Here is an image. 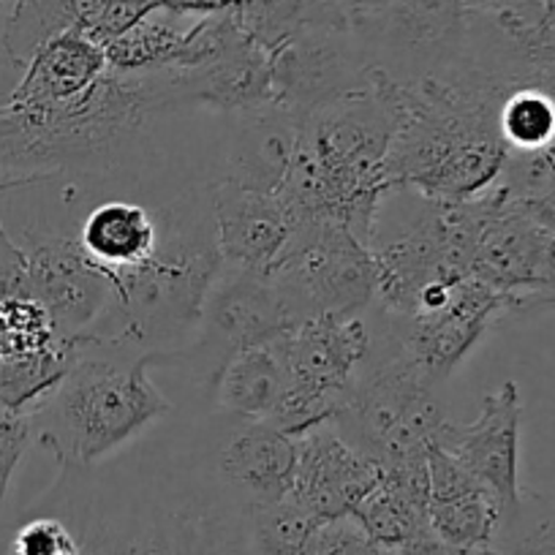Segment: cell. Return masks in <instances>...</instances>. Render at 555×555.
Returning <instances> with one entry per match:
<instances>
[{
  "instance_id": "1",
  "label": "cell",
  "mask_w": 555,
  "mask_h": 555,
  "mask_svg": "<svg viewBox=\"0 0 555 555\" xmlns=\"http://www.w3.org/2000/svg\"><path fill=\"white\" fill-rule=\"evenodd\" d=\"M63 506L85 555H248V509L210 466L104 479L63 468Z\"/></svg>"
},
{
  "instance_id": "2",
  "label": "cell",
  "mask_w": 555,
  "mask_h": 555,
  "mask_svg": "<svg viewBox=\"0 0 555 555\" xmlns=\"http://www.w3.org/2000/svg\"><path fill=\"white\" fill-rule=\"evenodd\" d=\"M398 126V82L382 68L367 88L302 117L295 158L278 189L292 221H338L373 245L382 202L395 191L387 158Z\"/></svg>"
},
{
  "instance_id": "3",
  "label": "cell",
  "mask_w": 555,
  "mask_h": 555,
  "mask_svg": "<svg viewBox=\"0 0 555 555\" xmlns=\"http://www.w3.org/2000/svg\"><path fill=\"white\" fill-rule=\"evenodd\" d=\"M506 93L504 85L463 68L398 82L400 126L387 158L395 191L411 189L428 202H468L493 189L509 162L499 128Z\"/></svg>"
},
{
  "instance_id": "4",
  "label": "cell",
  "mask_w": 555,
  "mask_h": 555,
  "mask_svg": "<svg viewBox=\"0 0 555 555\" xmlns=\"http://www.w3.org/2000/svg\"><path fill=\"white\" fill-rule=\"evenodd\" d=\"M162 351L88 338L63 382L30 411L34 439L61 468H93L172 411L151 371Z\"/></svg>"
},
{
  "instance_id": "5",
  "label": "cell",
  "mask_w": 555,
  "mask_h": 555,
  "mask_svg": "<svg viewBox=\"0 0 555 555\" xmlns=\"http://www.w3.org/2000/svg\"><path fill=\"white\" fill-rule=\"evenodd\" d=\"M162 237L137 267L117 272L115 306L88 335L142 351H175L196 333L207 292L221 272L210 189L158 207Z\"/></svg>"
},
{
  "instance_id": "6",
  "label": "cell",
  "mask_w": 555,
  "mask_h": 555,
  "mask_svg": "<svg viewBox=\"0 0 555 555\" xmlns=\"http://www.w3.org/2000/svg\"><path fill=\"white\" fill-rule=\"evenodd\" d=\"M376 308V306H373ZM430 378L405 354L376 308V340L371 360L351 384L344 405L330 420L340 436L378 466L425 455L436 444L444 416Z\"/></svg>"
},
{
  "instance_id": "7",
  "label": "cell",
  "mask_w": 555,
  "mask_h": 555,
  "mask_svg": "<svg viewBox=\"0 0 555 555\" xmlns=\"http://www.w3.org/2000/svg\"><path fill=\"white\" fill-rule=\"evenodd\" d=\"M367 311L313 317L278 335L292 384L270 425L300 436L338 414L351 384L371 360L376 317H367Z\"/></svg>"
},
{
  "instance_id": "8",
  "label": "cell",
  "mask_w": 555,
  "mask_h": 555,
  "mask_svg": "<svg viewBox=\"0 0 555 555\" xmlns=\"http://www.w3.org/2000/svg\"><path fill=\"white\" fill-rule=\"evenodd\" d=\"M267 278L295 324L327 313H362L376 300L371 245L338 221L295 223Z\"/></svg>"
},
{
  "instance_id": "9",
  "label": "cell",
  "mask_w": 555,
  "mask_h": 555,
  "mask_svg": "<svg viewBox=\"0 0 555 555\" xmlns=\"http://www.w3.org/2000/svg\"><path fill=\"white\" fill-rule=\"evenodd\" d=\"M289 327H295V319L270 278L223 264L207 292L196 338L183 349L162 351L158 367H185L212 389L234 354Z\"/></svg>"
},
{
  "instance_id": "10",
  "label": "cell",
  "mask_w": 555,
  "mask_h": 555,
  "mask_svg": "<svg viewBox=\"0 0 555 555\" xmlns=\"http://www.w3.org/2000/svg\"><path fill=\"white\" fill-rule=\"evenodd\" d=\"M275 104L295 117L373 82L371 55L354 28H313L295 34L270 52Z\"/></svg>"
},
{
  "instance_id": "11",
  "label": "cell",
  "mask_w": 555,
  "mask_h": 555,
  "mask_svg": "<svg viewBox=\"0 0 555 555\" xmlns=\"http://www.w3.org/2000/svg\"><path fill=\"white\" fill-rule=\"evenodd\" d=\"M30 295L50 311L66 338H88L115 306L112 278L85 254L77 237L28 229L23 237Z\"/></svg>"
},
{
  "instance_id": "12",
  "label": "cell",
  "mask_w": 555,
  "mask_h": 555,
  "mask_svg": "<svg viewBox=\"0 0 555 555\" xmlns=\"http://www.w3.org/2000/svg\"><path fill=\"white\" fill-rule=\"evenodd\" d=\"M509 295L490 289L479 278L457 281L452 295L441 306L416 311L409 317H387L389 330L405 354L420 365L434 387H441L479 344L499 319H506Z\"/></svg>"
},
{
  "instance_id": "13",
  "label": "cell",
  "mask_w": 555,
  "mask_h": 555,
  "mask_svg": "<svg viewBox=\"0 0 555 555\" xmlns=\"http://www.w3.org/2000/svg\"><path fill=\"white\" fill-rule=\"evenodd\" d=\"M227 423L207 452L218 482L245 509H259L292 493L297 472V436L261 420L223 414Z\"/></svg>"
},
{
  "instance_id": "14",
  "label": "cell",
  "mask_w": 555,
  "mask_h": 555,
  "mask_svg": "<svg viewBox=\"0 0 555 555\" xmlns=\"http://www.w3.org/2000/svg\"><path fill=\"white\" fill-rule=\"evenodd\" d=\"M522 403L515 382L485 395L482 414L472 425L447 423L436 444L444 447L477 482L501 501L504 520L520 506ZM501 520V522H504Z\"/></svg>"
},
{
  "instance_id": "15",
  "label": "cell",
  "mask_w": 555,
  "mask_h": 555,
  "mask_svg": "<svg viewBox=\"0 0 555 555\" xmlns=\"http://www.w3.org/2000/svg\"><path fill=\"white\" fill-rule=\"evenodd\" d=\"M382 479V466L362 455L333 423L297 436V472L292 495L322 522L349 517Z\"/></svg>"
},
{
  "instance_id": "16",
  "label": "cell",
  "mask_w": 555,
  "mask_h": 555,
  "mask_svg": "<svg viewBox=\"0 0 555 555\" xmlns=\"http://www.w3.org/2000/svg\"><path fill=\"white\" fill-rule=\"evenodd\" d=\"M210 207L223 264L267 275L295 229L284 199L218 178L210 185Z\"/></svg>"
},
{
  "instance_id": "17",
  "label": "cell",
  "mask_w": 555,
  "mask_h": 555,
  "mask_svg": "<svg viewBox=\"0 0 555 555\" xmlns=\"http://www.w3.org/2000/svg\"><path fill=\"white\" fill-rule=\"evenodd\" d=\"M553 243L555 234L512 207L504 191V199L477 240L472 275L501 295L515 297L537 292L547 284L553 272Z\"/></svg>"
},
{
  "instance_id": "18",
  "label": "cell",
  "mask_w": 555,
  "mask_h": 555,
  "mask_svg": "<svg viewBox=\"0 0 555 555\" xmlns=\"http://www.w3.org/2000/svg\"><path fill=\"white\" fill-rule=\"evenodd\" d=\"M300 117L278 106L275 101L259 109L232 115L223 180L245 189L278 194L295 158Z\"/></svg>"
},
{
  "instance_id": "19",
  "label": "cell",
  "mask_w": 555,
  "mask_h": 555,
  "mask_svg": "<svg viewBox=\"0 0 555 555\" xmlns=\"http://www.w3.org/2000/svg\"><path fill=\"white\" fill-rule=\"evenodd\" d=\"M23 68V79L7 104L14 109H52L93 88L109 63L104 47L79 30H66L44 41Z\"/></svg>"
},
{
  "instance_id": "20",
  "label": "cell",
  "mask_w": 555,
  "mask_h": 555,
  "mask_svg": "<svg viewBox=\"0 0 555 555\" xmlns=\"http://www.w3.org/2000/svg\"><path fill=\"white\" fill-rule=\"evenodd\" d=\"M162 237L158 210L128 199L99 202L79 227V245L109 278L137 267L156 250Z\"/></svg>"
},
{
  "instance_id": "21",
  "label": "cell",
  "mask_w": 555,
  "mask_h": 555,
  "mask_svg": "<svg viewBox=\"0 0 555 555\" xmlns=\"http://www.w3.org/2000/svg\"><path fill=\"white\" fill-rule=\"evenodd\" d=\"M289 384V367L275 335L234 354L218 373L210 392L221 414L270 423L278 405L284 403Z\"/></svg>"
},
{
  "instance_id": "22",
  "label": "cell",
  "mask_w": 555,
  "mask_h": 555,
  "mask_svg": "<svg viewBox=\"0 0 555 555\" xmlns=\"http://www.w3.org/2000/svg\"><path fill=\"white\" fill-rule=\"evenodd\" d=\"M234 17L245 34L272 52L295 34L313 28H351L357 0H237Z\"/></svg>"
},
{
  "instance_id": "23",
  "label": "cell",
  "mask_w": 555,
  "mask_h": 555,
  "mask_svg": "<svg viewBox=\"0 0 555 555\" xmlns=\"http://www.w3.org/2000/svg\"><path fill=\"white\" fill-rule=\"evenodd\" d=\"M430 528L450 547L466 555H493L504 509L501 501L485 485L463 490L455 495H441L428 501Z\"/></svg>"
},
{
  "instance_id": "24",
  "label": "cell",
  "mask_w": 555,
  "mask_h": 555,
  "mask_svg": "<svg viewBox=\"0 0 555 555\" xmlns=\"http://www.w3.org/2000/svg\"><path fill=\"white\" fill-rule=\"evenodd\" d=\"M180 14H169L164 9H153L151 14L128 28L120 39L104 47L106 63L112 72L122 74H151L175 68L183 52L189 28L183 25Z\"/></svg>"
},
{
  "instance_id": "25",
  "label": "cell",
  "mask_w": 555,
  "mask_h": 555,
  "mask_svg": "<svg viewBox=\"0 0 555 555\" xmlns=\"http://www.w3.org/2000/svg\"><path fill=\"white\" fill-rule=\"evenodd\" d=\"M324 522L295 495L248 509V555H311Z\"/></svg>"
},
{
  "instance_id": "26",
  "label": "cell",
  "mask_w": 555,
  "mask_h": 555,
  "mask_svg": "<svg viewBox=\"0 0 555 555\" xmlns=\"http://www.w3.org/2000/svg\"><path fill=\"white\" fill-rule=\"evenodd\" d=\"M61 338L66 335L57 333L50 311L30 292L0 297V367L30 360Z\"/></svg>"
},
{
  "instance_id": "27",
  "label": "cell",
  "mask_w": 555,
  "mask_h": 555,
  "mask_svg": "<svg viewBox=\"0 0 555 555\" xmlns=\"http://www.w3.org/2000/svg\"><path fill=\"white\" fill-rule=\"evenodd\" d=\"M499 128L509 153L555 145V99L539 82L517 85L501 104Z\"/></svg>"
},
{
  "instance_id": "28",
  "label": "cell",
  "mask_w": 555,
  "mask_h": 555,
  "mask_svg": "<svg viewBox=\"0 0 555 555\" xmlns=\"http://www.w3.org/2000/svg\"><path fill=\"white\" fill-rule=\"evenodd\" d=\"M493 555H555V495H522L501 522Z\"/></svg>"
},
{
  "instance_id": "29",
  "label": "cell",
  "mask_w": 555,
  "mask_h": 555,
  "mask_svg": "<svg viewBox=\"0 0 555 555\" xmlns=\"http://www.w3.org/2000/svg\"><path fill=\"white\" fill-rule=\"evenodd\" d=\"M12 555H85L77 531L55 512L30 517L12 539Z\"/></svg>"
},
{
  "instance_id": "30",
  "label": "cell",
  "mask_w": 555,
  "mask_h": 555,
  "mask_svg": "<svg viewBox=\"0 0 555 555\" xmlns=\"http://www.w3.org/2000/svg\"><path fill=\"white\" fill-rule=\"evenodd\" d=\"M311 555H398L365 533L354 517H338L319 528Z\"/></svg>"
},
{
  "instance_id": "31",
  "label": "cell",
  "mask_w": 555,
  "mask_h": 555,
  "mask_svg": "<svg viewBox=\"0 0 555 555\" xmlns=\"http://www.w3.org/2000/svg\"><path fill=\"white\" fill-rule=\"evenodd\" d=\"M30 439H34L30 416L0 405V509H3V501H7L12 474L17 472Z\"/></svg>"
},
{
  "instance_id": "32",
  "label": "cell",
  "mask_w": 555,
  "mask_h": 555,
  "mask_svg": "<svg viewBox=\"0 0 555 555\" xmlns=\"http://www.w3.org/2000/svg\"><path fill=\"white\" fill-rule=\"evenodd\" d=\"M539 313H555V243H553V272L550 281L537 292L528 295L509 297V308H506V319H528L539 317Z\"/></svg>"
},
{
  "instance_id": "33",
  "label": "cell",
  "mask_w": 555,
  "mask_h": 555,
  "mask_svg": "<svg viewBox=\"0 0 555 555\" xmlns=\"http://www.w3.org/2000/svg\"><path fill=\"white\" fill-rule=\"evenodd\" d=\"M156 9L180 17H210V14L232 12L237 0H153Z\"/></svg>"
},
{
  "instance_id": "34",
  "label": "cell",
  "mask_w": 555,
  "mask_h": 555,
  "mask_svg": "<svg viewBox=\"0 0 555 555\" xmlns=\"http://www.w3.org/2000/svg\"><path fill=\"white\" fill-rule=\"evenodd\" d=\"M463 9H468V12H477V9H488L493 7V3H499V0H461Z\"/></svg>"
},
{
  "instance_id": "35",
  "label": "cell",
  "mask_w": 555,
  "mask_h": 555,
  "mask_svg": "<svg viewBox=\"0 0 555 555\" xmlns=\"http://www.w3.org/2000/svg\"><path fill=\"white\" fill-rule=\"evenodd\" d=\"M382 3H387V0H357V7H360V9H371V7H382Z\"/></svg>"
}]
</instances>
